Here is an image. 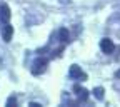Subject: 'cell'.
Wrapping results in <instances>:
<instances>
[{"label": "cell", "mask_w": 120, "mask_h": 107, "mask_svg": "<svg viewBox=\"0 0 120 107\" xmlns=\"http://www.w3.org/2000/svg\"><path fill=\"white\" fill-rule=\"evenodd\" d=\"M47 65H49V59L47 57H38L35 62H34V65H32V74L34 75L43 74L45 70H47Z\"/></svg>", "instance_id": "6da1fadb"}, {"label": "cell", "mask_w": 120, "mask_h": 107, "mask_svg": "<svg viewBox=\"0 0 120 107\" xmlns=\"http://www.w3.org/2000/svg\"><path fill=\"white\" fill-rule=\"evenodd\" d=\"M70 77L77 80H87V74L80 69V65H72L70 67Z\"/></svg>", "instance_id": "7a4b0ae2"}, {"label": "cell", "mask_w": 120, "mask_h": 107, "mask_svg": "<svg viewBox=\"0 0 120 107\" xmlns=\"http://www.w3.org/2000/svg\"><path fill=\"white\" fill-rule=\"evenodd\" d=\"M100 49H102L103 54L110 55V54H113V50H115V45H113V42H112L110 39H102V40H100Z\"/></svg>", "instance_id": "3957f363"}, {"label": "cell", "mask_w": 120, "mask_h": 107, "mask_svg": "<svg viewBox=\"0 0 120 107\" xmlns=\"http://www.w3.org/2000/svg\"><path fill=\"white\" fill-rule=\"evenodd\" d=\"M73 92H75V95H77V102H87V99H88V90L87 89H83V87H80V85H75L73 87Z\"/></svg>", "instance_id": "277c9868"}, {"label": "cell", "mask_w": 120, "mask_h": 107, "mask_svg": "<svg viewBox=\"0 0 120 107\" xmlns=\"http://www.w3.org/2000/svg\"><path fill=\"white\" fill-rule=\"evenodd\" d=\"M0 22H2V25L10 22V7L7 4L0 5Z\"/></svg>", "instance_id": "5b68a950"}, {"label": "cell", "mask_w": 120, "mask_h": 107, "mask_svg": "<svg viewBox=\"0 0 120 107\" xmlns=\"http://www.w3.org/2000/svg\"><path fill=\"white\" fill-rule=\"evenodd\" d=\"M12 35H13V27L10 25V22L8 24H4L2 25V39L5 42H10L12 40Z\"/></svg>", "instance_id": "8992f818"}, {"label": "cell", "mask_w": 120, "mask_h": 107, "mask_svg": "<svg viewBox=\"0 0 120 107\" xmlns=\"http://www.w3.org/2000/svg\"><path fill=\"white\" fill-rule=\"evenodd\" d=\"M58 37H60L58 40L62 42L64 45L70 42V34H68V30H67V28H60V30H58Z\"/></svg>", "instance_id": "52a82bcc"}, {"label": "cell", "mask_w": 120, "mask_h": 107, "mask_svg": "<svg viewBox=\"0 0 120 107\" xmlns=\"http://www.w3.org/2000/svg\"><path fill=\"white\" fill-rule=\"evenodd\" d=\"M103 92H105V90H103V87H95L94 89V95L100 100V99H103Z\"/></svg>", "instance_id": "ba28073f"}, {"label": "cell", "mask_w": 120, "mask_h": 107, "mask_svg": "<svg viewBox=\"0 0 120 107\" xmlns=\"http://www.w3.org/2000/svg\"><path fill=\"white\" fill-rule=\"evenodd\" d=\"M7 104H8V105H17V99H15V97H10V99L7 100Z\"/></svg>", "instance_id": "9c48e42d"}, {"label": "cell", "mask_w": 120, "mask_h": 107, "mask_svg": "<svg viewBox=\"0 0 120 107\" xmlns=\"http://www.w3.org/2000/svg\"><path fill=\"white\" fill-rule=\"evenodd\" d=\"M115 77H117V79H120V70H118V72L115 74Z\"/></svg>", "instance_id": "30bf717a"}]
</instances>
